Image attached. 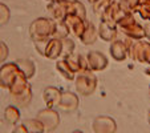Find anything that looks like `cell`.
Instances as JSON below:
<instances>
[{
  "mask_svg": "<svg viewBox=\"0 0 150 133\" xmlns=\"http://www.w3.org/2000/svg\"><path fill=\"white\" fill-rule=\"evenodd\" d=\"M56 29V21L48 17H37L29 26V35L33 41L49 40L53 37Z\"/></svg>",
  "mask_w": 150,
  "mask_h": 133,
  "instance_id": "6da1fadb",
  "label": "cell"
},
{
  "mask_svg": "<svg viewBox=\"0 0 150 133\" xmlns=\"http://www.w3.org/2000/svg\"><path fill=\"white\" fill-rule=\"evenodd\" d=\"M74 84H76V91L81 96H91L97 88L98 80H97L94 72L89 71H81L76 75L74 79Z\"/></svg>",
  "mask_w": 150,
  "mask_h": 133,
  "instance_id": "7a4b0ae2",
  "label": "cell"
},
{
  "mask_svg": "<svg viewBox=\"0 0 150 133\" xmlns=\"http://www.w3.org/2000/svg\"><path fill=\"white\" fill-rule=\"evenodd\" d=\"M129 57L141 64L150 65V41L133 40L129 47Z\"/></svg>",
  "mask_w": 150,
  "mask_h": 133,
  "instance_id": "3957f363",
  "label": "cell"
},
{
  "mask_svg": "<svg viewBox=\"0 0 150 133\" xmlns=\"http://www.w3.org/2000/svg\"><path fill=\"white\" fill-rule=\"evenodd\" d=\"M20 73H23V72L19 68V65L16 64V61L3 64L0 67V88L9 89L11 85L13 84L15 79H16Z\"/></svg>",
  "mask_w": 150,
  "mask_h": 133,
  "instance_id": "277c9868",
  "label": "cell"
},
{
  "mask_svg": "<svg viewBox=\"0 0 150 133\" xmlns=\"http://www.w3.org/2000/svg\"><path fill=\"white\" fill-rule=\"evenodd\" d=\"M36 119H39L44 124V128H45L47 132L54 130L60 124V115L54 108H45V109L40 110Z\"/></svg>",
  "mask_w": 150,
  "mask_h": 133,
  "instance_id": "5b68a950",
  "label": "cell"
},
{
  "mask_svg": "<svg viewBox=\"0 0 150 133\" xmlns=\"http://www.w3.org/2000/svg\"><path fill=\"white\" fill-rule=\"evenodd\" d=\"M125 14H126V12L120 7L118 1L112 0V3L109 4V7L104 11V14L100 16V19H101V21H105V23L110 24V26L117 27V23L122 19V16H124Z\"/></svg>",
  "mask_w": 150,
  "mask_h": 133,
  "instance_id": "8992f818",
  "label": "cell"
},
{
  "mask_svg": "<svg viewBox=\"0 0 150 133\" xmlns=\"http://www.w3.org/2000/svg\"><path fill=\"white\" fill-rule=\"evenodd\" d=\"M88 23L89 21H86V20L82 19V17L76 16V15H71V14L67 15L65 20H64V24L68 27L69 32H71L72 35H74L77 39H80V37L84 35L85 29L88 27Z\"/></svg>",
  "mask_w": 150,
  "mask_h": 133,
  "instance_id": "52a82bcc",
  "label": "cell"
},
{
  "mask_svg": "<svg viewBox=\"0 0 150 133\" xmlns=\"http://www.w3.org/2000/svg\"><path fill=\"white\" fill-rule=\"evenodd\" d=\"M85 57L88 63V69L92 72H101L109 65L108 57L100 51H91Z\"/></svg>",
  "mask_w": 150,
  "mask_h": 133,
  "instance_id": "ba28073f",
  "label": "cell"
},
{
  "mask_svg": "<svg viewBox=\"0 0 150 133\" xmlns=\"http://www.w3.org/2000/svg\"><path fill=\"white\" fill-rule=\"evenodd\" d=\"M94 133H116L117 122L113 117L109 116H98L93 121Z\"/></svg>",
  "mask_w": 150,
  "mask_h": 133,
  "instance_id": "9c48e42d",
  "label": "cell"
},
{
  "mask_svg": "<svg viewBox=\"0 0 150 133\" xmlns=\"http://www.w3.org/2000/svg\"><path fill=\"white\" fill-rule=\"evenodd\" d=\"M62 91L57 87H48L42 92V101L47 108H59Z\"/></svg>",
  "mask_w": 150,
  "mask_h": 133,
  "instance_id": "30bf717a",
  "label": "cell"
},
{
  "mask_svg": "<svg viewBox=\"0 0 150 133\" xmlns=\"http://www.w3.org/2000/svg\"><path fill=\"white\" fill-rule=\"evenodd\" d=\"M47 9H48L49 15H51V19L54 20L56 23H64V20H65L67 15H68L65 3L61 1V0L49 3L48 7H47Z\"/></svg>",
  "mask_w": 150,
  "mask_h": 133,
  "instance_id": "8fae6325",
  "label": "cell"
},
{
  "mask_svg": "<svg viewBox=\"0 0 150 133\" xmlns=\"http://www.w3.org/2000/svg\"><path fill=\"white\" fill-rule=\"evenodd\" d=\"M62 55V43L61 40L59 39H52L47 40V44H45V49L42 52V56L47 57L49 60H57L59 57H61Z\"/></svg>",
  "mask_w": 150,
  "mask_h": 133,
  "instance_id": "7c38bea8",
  "label": "cell"
},
{
  "mask_svg": "<svg viewBox=\"0 0 150 133\" xmlns=\"http://www.w3.org/2000/svg\"><path fill=\"white\" fill-rule=\"evenodd\" d=\"M118 31L122 32L127 39H130V40H142L144 37H146V35H145V27L142 24H139L137 20L134 23L129 24V26L118 28Z\"/></svg>",
  "mask_w": 150,
  "mask_h": 133,
  "instance_id": "4fadbf2b",
  "label": "cell"
},
{
  "mask_svg": "<svg viewBox=\"0 0 150 133\" xmlns=\"http://www.w3.org/2000/svg\"><path fill=\"white\" fill-rule=\"evenodd\" d=\"M109 53L116 61H124L127 56H129V48H127L126 43L124 40H114L110 43V48H109Z\"/></svg>",
  "mask_w": 150,
  "mask_h": 133,
  "instance_id": "5bb4252c",
  "label": "cell"
},
{
  "mask_svg": "<svg viewBox=\"0 0 150 133\" xmlns=\"http://www.w3.org/2000/svg\"><path fill=\"white\" fill-rule=\"evenodd\" d=\"M79 96L73 92H62L61 100H60L59 108H61L64 112H73L79 108Z\"/></svg>",
  "mask_w": 150,
  "mask_h": 133,
  "instance_id": "9a60e30c",
  "label": "cell"
},
{
  "mask_svg": "<svg viewBox=\"0 0 150 133\" xmlns=\"http://www.w3.org/2000/svg\"><path fill=\"white\" fill-rule=\"evenodd\" d=\"M97 29H98V37L106 43H113L114 40L118 39V28L114 26L101 21Z\"/></svg>",
  "mask_w": 150,
  "mask_h": 133,
  "instance_id": "2e32d148",
  "label": "cell"
},
{
  "mask_svg": "<svg viewBox=\"0 0 150 133\" xmlns=\"http://www.w3.org/2000/svg\"><path fill=\"white\" fill-rule=\"evenodd\" d=\"M56 69L60 75L65 80H74L76 79V72L72 69V67L69 65V63L67 61V59H60L56 61Z\"/></svg>",
  "mask_w": 150,
  "mask_h": 133,
  "instance_id": "e0dca14e",
  "label": "cell"
},
{
  "mask_svg": "<svg viewBox=\"0 0 150 133\" xmlns=\"http://www.w3.org/2000/svg\"><path fill=\"white\" fill-rule=\"evenodd\" d=\"M32 97H33V92H32V85H29L25 91H23L21 93L16 95V96H12V101H13V105L20 108H24L31 102Z\"/></svg>",
  "mask_w": 150,
  "mask_h": 133,
  "instance_id": "ac0fdd59",
  "label": "cell"
},
{
  "mask_svg": "<svg viewBox=\"0 0 150 133\" xmlns=\"http://www.w3.org/2000/svg\"><path fill=\"white\" fill-rule=\"evenodd\" d=\"M67 6V12L71 15H76L82 19L86 20V9H85L84 4L79 0H73V1H64Z\"/></svg>",
  "mask_w": 150,
  "mask_h": 133,
  "instance_id": "d6986e66",
  "label": "cell"
},
{
  "mask_svg": "<svg viewBox=\"0 0 150 133\" xmlns=\"http://www.w3.org/2000/svg\"><path fill=\"white\" fill-rule=\"evenodd\" d=\"M97 37H98V29L96 28L94 24L88 23V27L85 29L84 35L80 37V40H81V43L84 46H89V44H94L96 43Z\"/></svg>",
  "mask_w": 150,
  "mask_h": 133,
  "instance_id": "ffe728a7",
  "label": "cell"
},
{
  "mask_svg": "<svg viewBox=\"0 0 150 133\" xmlns=\"http://www.w3.org/2000/svg\"><path fill=\"white\" fill-rule=\"evenodd\" d=\"M16 64L19 65V68L21 69L24 75H25L27 79H31L35 76V72H36V67H35V63L29 59H20L16 60Z\"/></svg>",
  "mask_w": 150,
  "mask_h": 133,
  "instance_id": "44dd1931",
  "label": "cell"
},
{
  "mask_svg": "<svg viewBox=\"0 0 150 133\" xmlns=\"http://www.w3.org/2000/svg\"><path fill=\"white\" fill-rule=\"evenodd\" d=\"M4 119H6V121L8 122V124H17L20 120V110L19 108L16 107V105H8V107L6 108V110H4Z\"/></svg>",
  "mask_w": 150,
  "mask_h": 133,
  "instance_id": "7402d4cb",
  "label": "cell"
},
{
  "mask_svg": "<svg viewBox=\"0 0 150 133\" xmlns=\"http://www.w3.org/2000/svg\"><path fill=\"white\" fill-rule=\"evenodd\" d=\"M24 125L27 127L29 133H44L45 132L44 124L39 119H29L27 121H24Z\"/></svg>",
  "mask_w": 150,
  "mask_h": 133,
  "instance_id": "603a6c76",
  "label": "cell"
},
{
  "mask_svg": "<svg viewBox=\"0 0 150 133\" xmlns=\"http://www.w3.org/2000/svg\"><path fill=\"white\" fill-rule=\"evenodd\" d=\"M120 7L124 9L125 12H129V14H136L137 8L141 4V0H120Z\"/></svg>",
  "mask_w": 150,
  "mask_h": 133,
  "instance_id": "cb8c5ba5",
  "label": "cell"
},
{
  "mask_svg": "<svg viewBox=\"0 0 150 133\" xmlns=\"http://www.w3.org/2000/svg\"><path fill=\"white\" fill-rule=\"evenodd\" d=\"M62 43V55L61 57L64 59V57H68V56H72L74 52V43L72 39H69V37H67V39H62L61 40Z\"/></svg>",
  "mask_w": 150,
  "mask_h": 133,
  "instance_id": "d4e9b609",
  "label": "cell"
},
{
  "mask_svg": "<svg viewBox=\"0 0 150 133\" xmlns=\"http://www.w3.org/2000/svg\"><path fill=\"white\" fill-rule=\"evenodd\" d=\"M69 29L68 27L65 26L64 23H56V29H54V35L53 37L54 39H59V40H62V39H67L69 36Z\"/></svg>",
  "mask_w": 150,
  "mask_h": 133,
  "instance_id": "484cf974",
  "label": "cell"
},
{
  "mask_svg": "<svg viewBox=\"0 0 150 133\" xmlns=\"http://www.w3.org/2000/svg\"><path fill=\"white\" fill-rule=\"evenodd\" d=\"M112 3V0H97L96 3L93 4V11L96 15L101 16L104 14V11L109 7V4Z\"/></svg>",
  "mask_w": 150,
  "mask_h": 133,
  "instance_id": "4316f807",
  "label": "cell"
},
{
  "mask_svg": "<svg viewBox=\"0 0 150 133\" xmlns=\"http://www.w3.org/2000/svg\"><path fill=\"white\" fill-rule=\"evenodd\" d=\"M136 14H138L144 20H146L147 23H150V4L141 3L139 7L137 8Z\"/></svg>",
  "mask_w": 150,
  "mask_h": 133,
  "instance_id": "83f0119b",
  "label": "cell"
},
{
  "mask_svg": "<svg viewBox=\"0 0 150 133\" xmlns=\"http://www.w3.org/2000/svg\"><path fill=\"white\" fill-rule=\"evenodd\" d=\"M11 17V11L4 3H0V26H4L9 21Z\"/></svg>",
  "mask_w": 150,
  "mask_h": 133,
  "instance_id": "f1b7e54d",
  "label": "cell"
},
{
  "mask_svg": "<svg viewBox=\"0 0 150 133\" xmlns=\"http://www.w3.org/2000/svg\"><path fill=\"white\" fill-rule=\"evenodd\" d=\"M8 53H9V51H8L7 44L4 41H1V40H0V64L6 61V59L8 57Z\"/></svg>",
  "mask_w": 150,
  "mask_h": 133,
  "instance_id": "f546056e",
  "label": "cell"
},
{
  "mask_svg": "<svg viewBox=\"0 0 150 133\" xmlns=\"http://www.w3.org/2000/svg\"><path fill=\"white\" fill-rule=\"evenodd\" d=\"M11 133H29L28 132V129H27V127L24 125V122L23 124H19V125H16V127L13 128V130H12Z\"/></svg>",
  "mask_w": 150,
  "mask_h": 133,
  "instance_id": "4dcf8cb0",
  "label": "cell"
},
{
  "mask_svg": "<svg viewBox=\"0 0 150 133\" xmlns=\"http://www.w3.org/2000/svg\"><path fill=\"white\" fill-rule=\"evenodd\" d=\"M145 27V35H146V37L150 40V23H147L146 26H144Z\"/></svg>",
  "mask_w": 150,
  "mask_h": 133,
  "instance_id": "1f68e13d",
  "label": "cell"
},
{
  "mask_svg": "<svg viewBox=\"0 0 150 133\" xmlns=\"http://www.w3.org/2000/svg\"><path fill=\"white\" fill-rule=\"evenodd\" d=\"M145 73H146L147 76H150V65H149V67H147L146 69H145Z\"/></svg>",
  "mask_w": 150,
  "mask_h": 133,
  "instance_id": "d6a6232c",
  "label": "cell"
},
{
  "mask_svg": "<svg viewBox=\"0 0 150 133\" xmlns=\"http://www.w3.org/2000/svg\"><path fill=\"white\" fill-rule=\"evenodd\" d=\"M86 1H88V3H91V4H92V6H93V4H94V3H96L97 0H86Z\"/></svg>",
  "mask_w": 150,
  "mask_h": 133,
  "instance_id": "836d02e7",
  "label": "cell"
},
{
  "mask_svg": "<svg viewBox=\"0 0 150 133\" xmlns=\"http://www.w3.org/2000/svg\"><path fill=\"white\" fill-rule=\"evenodd\" d=\"M141 3H146V4H150V0H141Z\"/></svg>",
  "mask_w": 150,
  "mask_h": 133,
  "instance_id": "e575fe53",
  "label": "cell"
},
{
  "mask_svg": "<svg viewBox=\"0 0 150 133\" xmlns=\"http://www.w3.org/2000/svg\"><path fill=\"white\" fill-rule=\"evenodd\" d=\"M147 122L150 124V110H149V113H147Z\"/></svg>",
  "mask_w": 150,
  "mask_h": 133,
  "instance_id": "d590c367",
  "label": "cell"
},
{
  "mask_svg": "<svg viewBox=\"0 0 150 133\" xmlns=\"http://www.w3.org/2000/svg\"><path fill=\"white\" fill-rule=\"evenodd\" d=\"M45 1H48V3H52V1H57V0H45Z\"/></svg>",
  "mask_w": 150,
  "mask_h": 133,
  "instance_id": "8d00e7d4",
  "label": "cell"
},
{
  "mask_svg": "<svg viewBox=\"0 0 150 133\" xmlns=\"http://www.w3.org/2000/svg\"><path fill=\"white\" fill-rule=\"evenodd\" d=\"M149 93H150V85H149Z\"/></svg>",
  "mask_w": 150,
  "mask_h": 133,
  "instance_id": "74e56055",
  "label": "cell"
}]
</instances>
